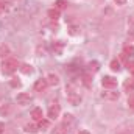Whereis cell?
I'll use <instances>...</instances> for the list:
<instances>
[{"mask_svg":"<svg viewBox=\"0 0 134 134\" xmlns=\"http://www.w3.org/2000/svg\"><path fill=\"white\" fill-rule=\"evenodd\" d=\"M78 134H91V133H89V131H86V130H81Z\"/></svg>","mask_w":134,"mask_h":134,"instance_id":"31","label":"cell"},{"mask_svg":"<svg viewBox=\"0 0 134 134\" xmlns=\"http://www.w3.org/2000/svg\"><path fill=\"white\" fill-rule=\"evenodd\" d=\"M67 91V101L70 103V104H73V106H78L81 101H83V98H81V95L73 89V86H67L66 87Z\"/></svg>","mask_w":134,"mask_h":134,"instance_id":"2","label":"cell"},{"mask_svg":"<svg viewBox=\"0 0 134 134\" xmlns=\"http://www.w3.org/2000/svg\"><path fill=\"white\" fill-rule=\"evenodd\" d=\"M101 84L104 89H114V87H117V80L114 76H103Z\"/></svg>","mask_w":134,"mask_h":134,"instance_id":"4","label":"cell"},{"mask_svg":"<svg viewBox=\"0 0 134 134\" xmlns=\"http://www.w3.org/2000/svg\"><path fill=\"white\" fill-rule=\"evenodd\" d=\"M123 55H125L126 58H128V56H130V58L134 56V47L133 45H126V47L123 48Z\"/></svg>","mask_w":134,"mask_h":134,"instance_id":"18","label":"cell"},{"mask_svg":"<svg viewBox=\"0 0 134 134\" xmlns=\"http://www.w3.org/2000/svg\"><path fill=\"white\" fill-rule=\"evenodd\" d=\"M55 8H56L58 11H63V9H66V8H67V2H66V0H56V3H55Z\"/></svg>","mask_w":134,"mask_h":134,"instance_id":"16","label":"cell"},{"mask_svg":"<svg viewBox=\"0 0 134 134\" xmlns=\"http://www.w3.org/2000/svg\"><path fill=\"white\" fill-rule=\"evenodd\" d=\"M128 25H130V27H134V16H131V17L128 19Z\"/></svg>","mask_w":134,"mask_h":134,"instance_id":"29","label":"cell"},{"mask_svg":"<svg viewBox=\"0 0 134 134\" xmlns=\"http://www.w3.org/2000/svg\"><path fill=\"white\" fill-rule=\"evenodd\" d=\"M47 86H48V83H47V80L45 78H39V80H36L34 81V91L36 92H44L45 89H47Z\"/></svg>","mask_w":134,"mask_h":134,"instance_id":"7","label":"cell"},{"mask_svg":"<svg viewBox=\"0 0 134 134\" xmlns=\"http://www.w3.org/2000/svg\"><path fill=\"white\" fill-rule=\"evenodd\" d=\"M31 100H33V97H31L28 92H20V94H17V97H16L17 104H20V106H25V104H28Z\"/></svg>","mask_w":134,"mask_h":134,"instance_id":"3","label":"cell"},{"mask_svg":"<svg viewBox=\"0 0 134 134\" xmlns=\"http://www.w3.org/2000/svg\"><path fill=\"white\" fill-rule=\"evenodd\" d=\"M114 3H115V5H119V6H122V5H125V3H126V0H114Z\"/></svg>","mask_w":134,"mask_h":134,"instance_id":"28","label":"cell"},{"mask_svg":"<svg viewBox=\"0 0 134 134\" xmlns=\"http://www.w3.org/2000/svg\"><path fill=\"white\" fill-rule=\"evenodd\" d=\"M87 69H89V72H97V70L100 69V64H98L97 61H91V63L87 64Z\"/></svg>","mask_w":134,"mask_h":134,"instance_id":"19","label":"cell"},{"mask_svg":"<svg viewBox=\"0 0 134 134\" xmlns=\"http://www.w3.org/2000/svg\"><path fill=\"white\" fill-rule=\"evenodd\" d=\"M3 130H5V123H3V122H0V134L3 133Z\"/></svg>","mask_w":134,"mask_h":134,"instance_id":"30","label":"cell"},{"mask_svg":"<svg viewBox=\"0 0 134 134\" xmlns=\"http://www.w3.org/2000/svg\"><path fill=\"white\" fill-rule=\"evenodd\" d=\"M128 36H130V37H134V28L130 31V33H128Z\"/></svg>","mask_w":134,"mask_h":134,"instance_id":"32","label":"cell"},{"mask_svg":"<svg viewBox=\"0 0 134 134\" xmlns=\"http://www.w3.org/2000/svg\"><path fill=\"white\" fill-rule=\"evenodd\" d=\"M45 80H47L48 86H58V84L61 83L59 75H58V73H55V72H48V73H47V76H45Z\"/></svg>","mask_w":134,"mask_h":134,"instance_id":"5","label":"cell"},{"mask_svg":"<svg viewBox=\"0 0 134 134\" xmlns=\"http://www.w3.org/2000/svg\"><path fill=\"white\" fill-rule=\"evenodd\" d=\"M72 122H73V115H72V114H64V117H63V123L70 125Z\"/></svg>","mask_w":134,"mask_h":134,"instance_id":"22","label":"cell"},{"mask_svg":"<svg viewBox=\"0 0 134 134\" xmlns=\"http://www.w3.org/2000/svg\"><path fill=\"white\" fill-rule=\"evenodd\" d=\"M37 131H39V126H37L36 123H28V125H25V133L36 134Z\"/></svg>","mask_w":134,"mask_h":134,"instance_id":"12","label":"cell"},{"mask_svg":"<svg viewBox=\"0 0 134 134\" xmlns=\"http://www.w3.org/2000/svg\"><path fill=\"white\" fill-rule=\"evenodd\" d=\"M9 112H11V104L9 103H5V104L0 106V117H6V115H9Z\"/></svg>","mask_w":134,"mask_h":134,"instance_id":"11","label":"cell"},{"mask_svg":"<svg viewBox=\"0 0 134 134\" xmlns=\"http://www.w3.org/2000/svg\"><path fill=\"white\" fill-rule=\"evenodd\" d=\"M11 86H13V87H20V81H17V80L14 78V80L11 81Z\"/></svg>","mask_w":134,"mask_h":134,"instance_id":"27","label":"cell"},{"mask_svg":"<svg viewBox=\"0 0 134 134\" xmlns=\"http://www.w3.org/2000/svg\"><path fill=\"white\" fill-rule=\"evenodd\" d=\"M48 17H50L52 20H58V19H59V11H58L56 8L50 9V11H48Z\"/></svg>","mask_w":134,"mask_h":134,"instance_id":"17","label":"cell"},{"mask_svg":"<svg viewBox=\"0 0 134 134\" xmlns=\"http://www.w3.org/2000/svg\"><path fill=\"white\" fill-rule=\"evenodd\" d=\"M13 2H17V0H13Z\"/></svg>","mask_w":134,"mask_h":134,"instance_id":"33","label":"cell"},{"mask_svg":"<svg viewBox=\"0 0 134 134\" xmlns=\"http://www.w3.org/2000/svg\"><path fill=\"white\" fill-rule=\"evenodd\" d=\"M67 131H69V125H66V123H61L59 126L55 128V134H66Z\"/></svg>","mask_w":134,"mask_h":134,"instance_id":"13","label":"cell"},{"mask_svg":"<svg viewBox=\"0 0 134 134\" xmlns=\"http://www.w3.org/2000/svg\"><path fill=\"white\" fill-rule=\"evenodd\" d=\"M111 70H114V72H119L120 70V61L119 59H112L111 61Z\"/></svg>","mask_w":134,"mask_h":134,"instance_id":"21","label":"cell"},{"mask_svg":"<svg viewBox=\"0 0 134 134\" xmlns=\"http://www.w3.org/2000/svg\"><path fill=\"white\" fill-rule=\"evenodd\" d=\"M19 69H20V72H22V73H25V75H30V73H33V67L30 66V64H22Z\"/></svg>","mask_w":134,"mask_h":134,"instance_id":"15","label":"cell"},{"mask_svg":"<svg viewBox=\"0 0 134 134\" xmlns=\"http://www.w3.org/2000/svg\"><path fill=\"white\" fill-rule=\"evenodd\" d=\"M31 117H33L34 122L42 120V109H41V108H33V109H31Z\"/></svg>","mask_w":134,"mask_h":134,"instance_id":"10","label":"cell"},{"mask_svg":"<svg viewBox=\"0 0 134 134\" xmlns=\"http://www.w3.org/2000/svg\"><path fill=\"white\" fill-rule=\"evenodd\" d=\"M37 126H39V130H41V128H47V126H48V122H47V120H39V122H37Z\"/></svg>","mask_w":134,"mask_h":134,"instance_id":"25","label":"cell"},{"mask_svg":"<svg viewBox=\"0 0 134 134\" xmlns=\"http://www.w3.org/2000/svg\"><path fill=\"white\" fill-rule=\"evenodd\" d=\"M101 97H103L104 100L115 101V100H119V97H120V94H119V92H115V91H112V89H108V91H104V92H101Z\"/></svg>","mask_w":134,"mask_h":134,"instance_id":"6","label":"cell"},{"mask_svg":"<svg viewBox=\"0 0 134 134\" xmlns=\"http://www.w3.org/2000/svg\"><path fill=\"white\" fill-rule=\"evenodd\" d=\"M63 45H64V44H63L61 41H58V42L55 44V47H53V48H55V53H58V55H61V50H63Z\"/></svg>","mask_w":134,"mask_h":134,"instance_id":"23","label":"cell"},{"mask_svg":"<svg viewBox=\"0 0 134 134\" xmlns=\"http://www.w3.org/2000/svg\"><path fill=\"white\" fill-rule=\"evenodd\" d=\"M128 106H130L131 109H134V95H131V97L128 98Z\"/></svg>","mask_w":134,"mask_h":134,"instance_id":"26","label":"cell"},{"mask_svg":"<svg viewBox=\"0 0 134 134\" xmlns=\"http://www.w3.org/2000/svg\"><path fill=\"white\" fill-rule=\"evenodd\" d=\"M59 112H61V108H59V104H52L50 106V109H48V117L52 119V120H55V119H58L59 117Z\"/></svg>","mask_w":134,"mask_h":134,"instance_id":"9","label":"cell"},{"mask_svg":"<svg viewBox=\"0 0 134 134\" xmlns=\"http://www.w3.org/2000/svg\"><path fill=\"white\" fill-rule=\"evenodd\" d=\"M115 134H134V123H126V125H122Z\"/></svg>","mask_w":134,"mask_h":134,"instance_id":"8","label":"cell"},{"mask_svg":"<svg viewBox=\"0 0 134 134\" xmlns=\"http://www.w3.org/2000/svg\"><path fill=\"white\" fill-rule=\"evenodd\" d=\"M9 55V47L6 44H2L0 45V58H6Z\"/></svg>","mask_w":134,"mask_h":134,"instance_id":"14","label":"cell"},{"mask_svg":"<svg viewBox=\"0 0 134 134\" xmlns=\"http://www.w3.org/2000/svg\"><path fill=\"white\" fill-rule=\"evenodd\" d=\"M125 89L126 91H134V78H128L125 81Z\"/></svg>","mask_w":134,"mask_h":134,"instance_id":"20","label":"cell"},{"mask_svg":"<svg viewBox=\"0 0 134 134\" xmlns=\"http://www.w3.org/2000/svg\"><path fill=\"white\" fill-rule=\"evenodd\" d=\"M17 70V61L13 58H5V61L2 63V73L5 75H11Z\"/></svg>","mask_w":134,"mask_h":134,"instance_id":"1","label":"cell"},{"mask_svg":"<svg viewBox=\"0 0 134 134\" xmlns=\"http://www.w3.org/2000/svg\"><path fill=\"white\" fill-rule=\"evenodd\" d=\"M83 83H84L86 86L91 84V75H89V73H84V75H83Z\"/></svg>","mask_w":134,"mask_h":134,"instance_id":"24","label":"cell"}]
</instances>
